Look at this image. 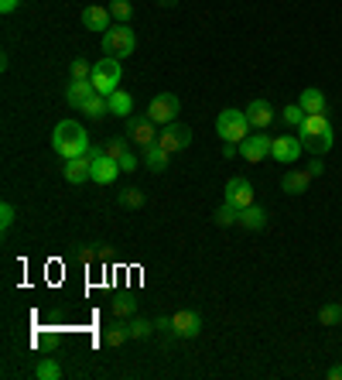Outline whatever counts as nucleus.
Wrapping results in <instances>:
<instances>
[{"mask_svg": "<svg viewBox=\"0 0 342 380\" xmlns=\"http://www.w3.org/2000/svg\"><path fill=\"white\" fill-rule=\"evenodd\" d=\"M267 219H270V216H267V210H264V206H257V202H253V206H247V210H240V227L250 229V233L267 229Z\"/></svg>", "mask_w": 342, "mask_h": 380, "instance_id": "obj_19", "label": "nucleus"}, {"mask_svg": "<svg viewBox=\"0 0 342 380\" xmlns=\"http://www.w3.org/2000/svg\"><path fill=\"white\" fill-rule=\"evenodd\" d=\"M322 134H332V124H329V116L325 114H308L304 116V124L298 127V137H322Z\"/></svg>", "mask_w": 342, "mask_h": 380, "instance_id": "obj_18", "label": "nucleus"}, {"mask_svg": "<svg viewBox=\"0 0 342 380\" xmlns=\"http://www.w3.org/2000/svg\"><path fill=\"white\" fill-rule=\"evenodd\" d=\"M18 4L21 0H0V11H4V14H14V11H18Z\"/></svg>", "mask_w": 342, "mask_h": 380, "instance_id": "obj_39", "label": "nucleus"}, {"mask_svg": "<svg viewBox=\"0 0 342 380\" xmlns=\"http://www.w3.org/2000/svg\"><path fill=\"white\" fill-rule=\"evenodd\" d=\"M226 199L223 202H229V206H236V210H247V206H253L257 202V192H253V182L250 178H243V175H233L226 182Z\"/></svg>", "mask_w": 342, "mask_h": 380, "instance_id": "obj_6", "label": "nucleus"}, {"mask_svg": "<svg viewBox=\"0 0 342 380\" xmlns=\"http://www.w3.org/2000/svg\"><path fill=\"white\" fill-rule=\"evenodd\" d=\"M79 257H82V261H96V257H103V254H96V250H82Z\"/></svg>", "mask_w": 342, "mask_h": 380, "instance_id": "obj_42", "label": "nucleus"}, {"mask_svg": "<svg viewBox=\"0 0 342 380\" xmlns=\"http://www.w3.org/2000/svg\"><path fill=\"white\" fill-rule=\"evenodd\" d=\"M308 182H311V171L308 168H291V171H285V178H281V189H285L287 195H302V192H308Z\"/></svg>", "mask_w": 342, "mask_h": 380, "instance_id": "obj_17", "label": "nucleus"}, {"mask_svg": "<svg viewBox=\"0 0 342 380\" xmlns=\"http://www.w3.org/2000/svg\"><path fill=\"white\" fill-rule=\"evenodd\" d=\"M93 86H96V93L99 96H110L120 89V58L114 55H106V58H99L93 65Z\"/></svg>", "mask_w": 342, "mask_h": 380, "instance_id": "obj_4", "label": "nucleus"}, {"mask_svg": "<svg viewBox=\"0 0 342 380\" xmlns=\"http://www.w3.org/2000/svg\"><path fill=\"white\" fill-rule=\"evenodd\" d=\"M106 99H110V114H114V116H123V120H127V116H133V96L131 93L116 89V93H110Z\"/></svg>", "mask_w": 342, "mask_h": 380, "instance_id": "obj_23", "label": "nucleus"}, {"mask_svg": "<svg viewBox=\"0 0 342 380\" xmlns=\"http://www.w3.org/2000/svg\"><path fill=\"white\" fill-rule=\"evenodd\" d=\"M178 110H182V99L175 93H158L151 99V107H148V116H151L158 127H165V124H175L178 120Z\"/></svg>", "mask_w": 342, "mask_h": 380, "instance_id": "obj_5", "label": "nucleus"}, {"mask_svg": "<svg viewBox=\"0 0 342 380\" xmlns=\"http://www.w3.org/2000/svg\"><path fill=\"white\" fill-rule=\"evenodd\" d=\"M137 312V302H133L131 295H123V298H116L114 302V315L116 319H127V315H133Z\"/></svg>", "mask_w": 342, "mask_h": 380, "instance_id": "obj_33", "label": "nucleus"}, {"mask_svg": "<svg viewBox=\"0 0 342 380\" xmlns=\"http://www.w3.org/2000/svg\"><path fill=\"white\" fill-rule=\"evenodd\" d=\"M154 325H158V332H168V336H171V315H161Z\"/></svg>", "mask_w": 342, "mask_h": 380, "instance_id": "obj_38", "label": "nucleus"}, {"mask_svg": "<svg viewBox=\"0 0 342 380\" xmlns=\"http://www.w3.org/2000/svg\"><path fill=\"white\" fill-rule=\"evenodd\" d=\"M308 171H311V178H315V175H322V171H325L322 158H315V161H311V165H308Z\"/></svg>", "mask_w": 342, "mask_h": 380, "instance_id": "obj_40", "label": "nucleus"}, {"mask_svg": "<svg viewBox=\"0 0 342 380\" xmlns=\"http://www.w3.org/2000/svg\"><path fill=\"white\" fill-rule=\"evenodd\" d=\"M127 137H131V144L137 148H148L158 141V124H154L148 114H133L127 116Z\"/></svg>", "mask_w": 342, "mask_h": 380, "instance_id": "obj_7", "label": "nucleus"}, {"mask_svg": "<svg viewBox=\"0 0 342 380\" xmlns=\"http://www.w3.org/2000/svg\"><path fill=\"white\" fill-rule=\"evenodd\" d=\"M302 151H304L302 137H291V134H287V137H274V141H270V158L281 161V165H294Z\"/></svg>", "mask_w": 342, "mask_h": 380, "instance_id": "obj_11", "label": "nucleus"}, {"mask_svg": "<svg viewBox=\"0 0 342 380\" xmlns=\"http://www.w3.org/2000/svg\"><path fill=\"white\" fill-rule=\"evenodd\" d=\"M131 340V322H123V319H116V322L103 325V342L116 349V346H123V342Z\"/></svg>", "mask_w": 342, "mask_h": 380, "instance_id": "obj_20", "label": "nucleus"}, {"mask_svg": "<svg viewBox=\"0 0 342 380\" xmlns=\"http://www.w3.org/2000/svg\"><path fill=\"white\" fill-rule=\"evenodd\" d=\"M216 134L229 141V144H240L250 137V120H247V110H223L216 116Z\"/></svg>", "mask_w": 342, "mask_h": 380, "instance_id": "obj_2", "label": "nucleus"}, {"mask_svg": "<svg viewBox=\"0 0 342 380\" xmlns=\"http://www.w3.org/2000/svg\"><path fill=\"white\" fill-rule=\"evenodd\" d=\"M304 110H302V103H291V107H285V114H281V120H285L287 127H294V131H298V127H302L304 124Z\"/></svg>", "mask_w": 342, "mask_h": 380, "instance_id": "obj_30", "label": "nucleus"}, {"mask_svg": "<svg viewBox=\"0 0 342 380\" xmlns=\"http://www.w3.org/2000/svg\"><path fill=\"white\" fill-rule=\"evenodd\" d=\"M212 219H216V227H236V223H240V210L229 206V202H223L219 210L212 212Z\"/></svg>", "mask_w": 342, "mask_h": 380, "instance_id": "obj_26", "label": "nucleus"}, {"mask_svg": "<svg viewBox=\"0 0 342 380\" xmlns=\"http://www.w3.org/2000/svg\"><path fill=\"white\" fill-rule=\"evenodd\" d=\"M110 14H114L116 24H131L133 4H131V0H110Z\"/></svg>", "mask_w": 342, "mask_h": 380, "instance_id": "obj_28", "label": "nucleus"}, {"mask_svg": "<svg viewBox=\"0 0 342 380\" xmlns=\"http://www.w3.org/2000/svg\"><path fill=\"white\" fill-rule=\"evenodd\" d=\"M127 151H131V137H127V134H123V137H110V141H103V154H110L114 161H120Z\"/></svg>", "mask_w": 342, "mask_h": 380, "instance_id": "obj_25", "label": "nucleus"}, {"mask_svg": "<svg viewBox=\"0 0 342 380\" xmlns=\"http://www.w3.org/2000/svg\"><path fill=\"white\" fill-rule=\"evenodd\" d=\"M93 182L96 185H114L116 175H120V161H114L110 154H103V148H93Z\"/></svg>", "mask_w": 342, "mask_h": 380, "instance_id": "obj_10", "label": "nucleus"}, {"mask_svg": "<svg viewBox=\"0 0 342 380\" xmlns=\"http://www.w3.org/2000/svg\"><path fill=\"white\" fill-rule=\"evenodd\" d=\"M325 380H342V363L329 367V370H325Z\"/></svg>", "mask_w": 342, "mask_h": 380, "instance_id": "obj_37", "label": "nucleus"}, {"mask_svg": "<svg viewBox=\"0 0 342 380\" xmlns=\"http://www.w3.org/2000/svg\"><path fill=\"white\" fill-rule=\"evenodd\" d=\"M116 202H120L123 210H140V206L148 202V192L144 189H123V192H116Z\"/></svg>", "mask_w": 342, "mask_h": 380, "instance_id": "obj_24", "label": "nucleus"}, {"mask_svg": "<svg viewBox=\"0 0 342 380\" xmlns=\"http://www.w3.org/2000/svg\"><path fill=\"white\" fill-rule=\"evenodd\" d=\"M158 144H161L165 151H171V154L185 151V148L192 144V127L178 124V120H175V124H165V127H161V134H158Z\"/></svg>", "mask_w": 342, "mask_h": 380, "instance_id": "obj_9", "label": "nucleus"}, {"mask_svg": "<svg viewBox=\"0 0 342 380\" xmlns=\"http://www.w3.org/2000/svg\"><path fill=\"white\" fill-rule=\"evenodd\" d=\"M202 332V315L195 308H182L171 315V336L175 340H195Z\"/></svg>", "mask_w": 342, "mask_h": 380, "instance_id": "obj_8", "label": "nucleus"}, {"mask_svg": "<svg viewBox=\"0 0 342 380\" xmlns=\"http://www.w3.org/2000/svg\"><path fill=\"white\" fill-rule=\"evenodd\" d=\"M158 4H161V7H175L178 0H158Z\"/></svg>", "mask_w": 342, "mask_h": 380, "instance_id": "obj_43", "label": "nucleus"}, {"mask_svg": "<svg viewBox=\"0 0 342 380\" xmlns=\"http://www.w3.org/2000/svg\"><path fill=\"white\" fill-rule=\"evenodd\" d=\"M158 325L151 319H131V340H151Z\"/></svg>", "mask_w": 342, "mask_h": 380, "instance_id": "obj_29", "label": "nucleus"}, {"mask_svg": "<svg viewBox=\"0 0 342 380\" xmlns=\"http://www.w3.org/2000/svg\"><path fill=\"white\" fill-rule=\"evenodd\" d=\"M168 158H171V151H165V148H161L158 141L144 148V165H148V168H151L154 175H161V171L168 168Z\"/></svg>", "mask_w": 342, "mask_h": 380, "instance_id": "obj_21", "label": "nucleus"}, {"mask_svg": "<svg viewBox=\"0 0 342 380\" xmlns=\"http://www.w3.org/2000/svg\"><path fill=\"white\" fill-rule=\"evenodd\" d=\"M319 322L322 325H339L342 322V305H322V308H319Z\"/></svg>", "mask_w": 342, "mask_h": 380, "instance_id": "obj_32", "label": "nucleus"}, {"mask_svg": "<svg viewBox=\"0 0 342 380\" xmlns=\"http://www.w3.org/2000/svg\"><path fill=\"white\" fill-rule=\"evenodd\" d=\"M298 103H302L304 114H325V93H322V89H315V86L302 89Z\"/></svg>", "mask_w": 342, "mask_h": 380, "instance_id": "obj_22", "label": "nucleus"}, {"mask_svg": "<svg viewBox=\"0 0 342 380\" xmlns=\"http://www.w3.org/2000/svg\"><path fill=\"white\" fill-rule=\"evenodd\" d=\"M247 120H250V127L267 131V127L274 124V107H270L267 99H253V103L247 107Z\"/></svg>", "mask_w": 342, "mask_h": 380, "instance_id": "obj_16", "label": "nucleus"}, {"mask_svg": "<svg viewBox=\"0 0 342 380\" xmlns=\"http://www.w3.org/2000/svg\"><path fill=\"white\" fill-rule=\"evenodd\" d=\"M65 182L69 185H82V182H89L93 178V154H82V158H72V161H65Z\"/></svg>", "mask_w": 342, "mask_h": 380, "instance_id": "obj_13", "label": "nucleus"}, {"mask_svg": "<svg viewBox=\"0 0 342 380\" xmlns=\"http://www.w3.org/2000/svg\"><path fill=\"white\" fill-rule=\"evenodd\" d=\"M137 48V35L131 31V24H116V28H106L103 31V52L114 58H127L133 55Z\"/></svg>", "mask_w": 342, "mask_h": 380, "instance_id": "obj_3", "label": "nucleus"}, {"mask_svg": "<svg viewBox=\"0 0 342 380\" xmlns=\"http://www.w3.org/2000/svg\"><path fill=\"white\" fill-rule=\"evenodd\" d=\"M52 148L62 161H72V158H82V154H89V134L82 124L76 120H62L55 131H52Z\"/></svg>", "mask_w": 342, "mask_h": 380, "instance_id": "obj_1", "label": "nucleus"}, {"mask_svg": "<svg viewBox=\"0 0 342 380\" xmlns=\"http://www.w3.org/2000/svg\"><path fill=\"white\" fill-rule=\"evenodd\" d=\"M270 141H274V137H267V131L257 134V137L240 141V158H243V161H250V165H260L267 154H270Z\"/></svg>", "mask_w": 342, "mask_h": 380, "instance_id": "obj_12", "label": "nucleus"}, {"mask_svg": "<svg viewBox=\"0 0 342 380\" xmlns=\"http://www.w3.org/2000/svg\"><path fill=\"white\" fill-rule=\"evenodd\" d=\"M82 28L86 31H106V28H114V14H110V7H99V4H89V7H82Z\"/></svg>", "mask_w": 342, "mask_h": 380, "instance_id": "obj_14", "label": "nucleus"}, {"mask_svg": "<svg viewBox=\"0 0 342 380\" xmlns=\"http://www.w3.org/2000/svg\"><path fill=\"white\" fill-rule=\"evenodd\" d=\"M93 96H96L93 79H72V82H69V89H65V99H69V107H72V110H82Z\"/></svg>", "mask_w": 342, "mask_h": 380, "instance_id": "obj_15", "label": "nucleus"}, {"mask_svg": "<svg viewBox=\"0 0 342 380\" xmlns=\"http://www.w3.org/2000/svg\"><path fill=\"white\" fill-rule=\"evenodd\" d=\"M120 168H123V171H137V168H140V158H137L133 151H127L123 158H120Z\"/></svg>", "mask_w": 342, "mask_h": 380, "instance_id": "obj_36", "label": "nucleus"}, {"mask_svg": "<svg viewBox=\"0 0 342 380\" xmlns=\"http://www.w3.org/2000/svg\"><path fill=\"white\" fill-rule=\"evenodd\" d=\"M14 219H18V212H14V206H11V202H4V206H0V229L7 233V229L14 227Z\"/></svg>", "mask_w": 342, "mask_h": 380, "instance_id": "obj_34", "label": "nucleus"}, {"mask_svg": "<svg viewBox=\"0 0 342 380\" xmlns=\"http://www.w3.org/2000/svg\"><path fill=\"white\" fill-rule=\"evenodd\" d=\"M82 114L89 116V120H99L103 114H110V99H106V96H99V93H96L93 99H89V103L82 107Z\"/></svg>", "mask_w": 342, "mask_h": 380, "instance_id": "obj_27", "label": "nucleus"}, {"mask_svg": "<svg viewBox=\"0 0 342 380\" xmlns=\"http://www.w3.org/2000/svg\"><path fill=\"white\" fill-rule=\"evenodd\" d=\"M240 154V144H229L226 141V148H223V158H236Z\"/></svg>", "mask_w": 342, "mask_h": 380, "instance_id": "obj_41", "label": "nucleus"}, {"mask_svg": "<svg viewBox=\"0 0 342 380\" xmlns=\"http://www.w3.org/2000/svg\"><path fill=\"white\" fill-rule=\"evenodd\" d=\"M69 72H72V79H89L93 76V65H89V62H82V58H76V62L69 65Z\"/></svg>", "mask_w": 342, "mask_h": 380, "instance_id": "obj_35", "label": "nucleus"}, {"mask_svg": "<svg viewBox=\"0 0 342 380\" xmlns=\"http://www.w3.org/2000/svg\"><path fill=\"white\" fill-rule=\"evenodd\" d=\"M35 377L38 380H58L62 377V367H58L55 360H41L38 367H35Z\"/></svg>", "mask_w": 342, "mask_h": 380, "instance_id": "obj_31", "label": "nucleus"}]
</instances>
